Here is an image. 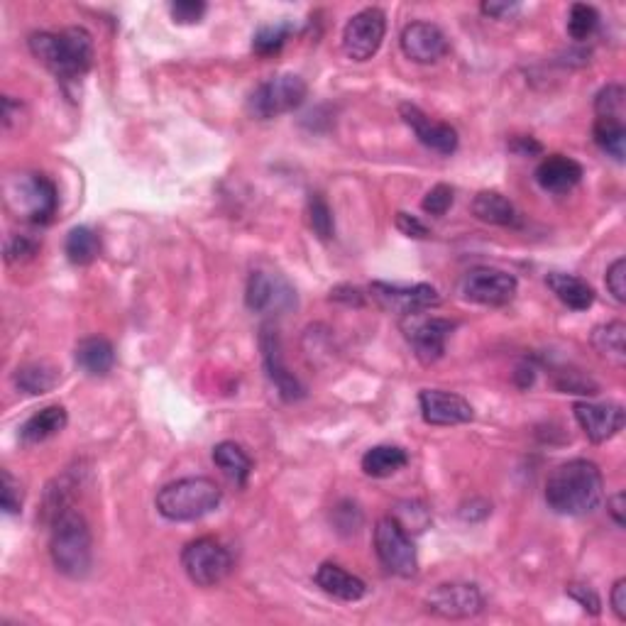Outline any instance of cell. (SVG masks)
Returning <instances> with one entry per match:
<instances>
[{
	"label": "cell",
	"instance_id": "cell-1",
	"mask_svg": "<svg viewBox=\"0 0 626 626\" xmlns=\"http://www.w3.org/2000/svg\"><path fill=\"white\" fill-rule=\"evenodd\" d=\"M604 497L602 472L592 460H568L551 472L546 502L556 514L585 516L600 507Z\"/></svg>",
	"mask_w": 626,
	"mask_h": 626
},
{
	"label": "cell",
	"instance_id": "cell-2",
	"mask_svg": "<svg viewBox=\"0 0 626 626\" xmlns=\"http://www.w3.org/2000/svg\"><path fill=\"white\" fill-rule=\"evenodd\" d=\"M30 52L57 79L74 81L93 67V37L84 27H67L62 32H35L30 35Z\"/></svg>",
	"mask_w": 626,
	"mask_h": 626
},
{
	"label": "cell",
	"instance_id": "cell-3",
	"mask_svg": "<svg viewBox=\"0 0 626 626\" xmlns=\"http://www.w3.org/2000/svg\"><path fill=\"white\" fill-rule=\"evenodd\" d=\"M49 556L54 568L71 580H81L91 573L93 565V538L86 519L67 507L52 521L49 536Z\"/></svg>",
	"mask_w": 626,
	"mask_h": 626
},
{
	"label": "cell",
	"instance_id": "cell-4",
	"mask_svg": "<svg viewBox=\"0 0 626 626\" xmlns=\"http://www.w3.org/2000/svg\"><path fill=\"white\" fill-rule=\"evenodd\" d=\"M223 492L208 477H184L157 492V512L169 521H196L216 512Z\"/></svg>",
	"mask_w": 626,
	"mask_h": 626
},
{
	"label": "cell",
	"instance_id": "cell-5",
	"mask_svg": "<svg viewBox=\"0 0 626 626\" xmlns=\"http://www.w3.org/2000/svg\"><path fill=\"white\" fill-rule=\"evenodd\" d=\"M309 96V86L299 74H277L262 81L247 98V113L255 120H272L296 111Z\"/></svg>",
	"mask_w": 626,
	"mask_h": 626
},
{
	"label": "cell",
	"instance_id": "cell-6",
	"mask_svg": "<svg viewBox=\"0 0 626 626\" xmlns=\"http://www.w3.org/2000/svg\"><path fill=\"white\" fill-rule=\"evenodd\" d=\"M8 206L25 221L45 225L57 213V186L45 174H23L18 181H8L5 186Z\"/></svg>",
	"mask_w": 626,
	"mask_h": 626
},
{
	"label": "cell",
	"instance_id": "cell-7",
	"mask_svg": "<svg viewBox=\"0 0 626 626\" xmlns=\"http://www.w3.org/2000/svg\"><path fill=\"white\" fill-rule=\"evenodd\" d=\"M181 565L194 585L216 587L233 573V556L216 538H196L181 553Z\"/></svg>",
	"mask_w": 626,
	"mask_h": 626
},
{
	"label": "cell",
	"instance_id": "cell-8",
	"mask_svg": "<svg viewBox=\"0 0 626 626\" xmlns=\"http://www.w3.org/2000/svg\"><path fill=\"white\" fill-rule=\"evenodd\" d=\"M375 551L384 568L397 578L409 580L419 573V556H416L414 541L392 516L377 521Z\"/></svg>",
	"mask_w": 626,
	"mask_h": 626
},
{
	"label": "cell",
	"instance_id": "cell-9",
	"mask_svg": "<svg viewBox=\"0 0 626 626\" xmlns=\"http://www.w3.org/2000/svg\"><path fill=\"white\" fill-rule=\"evenodd\" d=\"M424 607L433 617L460 622V619L477 617L485 609V597L480 587L472 582H443L428 592Z\"/></svg>",
	"mask_w": 626,
	"mask_h": 626
},
{
	"label": "cell",
	"instance_id": "cell-10",
	"mask_svg": "<svg viewBox=\"0 0 626 626\" xmlns=\"http://www.w3.org/2000/svg\"><path fill=\"white\" fill-rule=\"evenodd\" d=\"M519 282L514 274L494 267H475L460 279L463 299L480 306H507L516 296Z\"/></svg>",
	"mask_w": 626,
	"mask_h": 626
},
{
	"label": "cell",
	"instance_id": "cell-11",
	"mask_svg": "<svg viewBox=\"0 0 626 626\" xmlns=\"http://www.w3.org/2000/svg\"><path fill=\"white\" fill-rule=\"evenodd\" d=\"M387 35V18L380 8H365L348 20L343 30V52L353 62H367L380 52Z\"/></svg>",
	"mask_w": 626,
	"mask_h": 626
},
{
	"label": "cell",
	"instance_id": "cell-12",
	"mask_svg": "<svg viewBox=\"0 0 626 626\" xmlns=\"http://www.w3.org/2000/svg\"><path fill=\"white\" fill-rule=\"evenodd\" d=\"M370 294L384 311L399 313V316H414L441 304V296L431 284H389L372 282Z\"/></svg>",
	"mask_w": 626,
	"mask_h": 626
},
{
	"label": "cell",
	"instance_id": "cell-13",
	"mask_svg": "<svg viewBox=\"0 0 626 626\" xmlns=\"http://www.w3.org/2000/svg\"><path fill=\"white\" fill-rule=\"evenodd\" d=\"M245 304L255 313H282L296 306V291L282 274L257 269L247 279Z\"/></svg>",
	"mask_w": 626,
	"mask_h": 626
},
{
	"label": "cell",
	"instance_id": "cell-14",
	"mask_svg": "<svg viewBox=\"0 0 626 626\" xmlns=\"http://www.w3.org/2000/svg\"><path fill=\"white\" fill-rule=\"evenodd\" d=\"M411 318V328H406V338H409L411 348H414L416 360L421 365H433L446 355V343L450 333L455 331V323L448 318L428 316L421 318V313H414Z\"/></svg>",
	"mask_w": 626,
	"mask_h": 626
},
{
	"label": "cell",
	"instance_id": "cell-15",
	"mask_svg": "<svg viewBox=\"0 0 626 626\" xmlns=\"http://www.w3.org/2000/svg\"><path fill=\"white\" fill-rule=\"evenodd\" d=\"M260 350H262V362H265L269 382L277 387L279 397H282L284 402H299V399H304L306 397L304 384H301L299 377H296L294 372H289V367L284 365L282 340H279L277 328L262 326Z\"/></svg>",
	"mask_w": 626,
	"mask_h": 626
},
{
	"label": "cell",
	"instance_id": "cell-16",
	"mask_svg": "<svg viewBox=\"0 0 626 626\" xmlns=\"http://www.w3.org/2000/svg\"><path fill=\"white\" fill-rule=\"evenodd\" d=\"M419 406L421 416L431 426H460L475 419L468 399L455 392H443V389H424L419 394Z\"/></svg>",
	"mask_w": 626,
	"mask_h": 626
},
{
	"label": "cell",
	"instance_id": "cell-17",
	"mask_svg": "<svg viewBox=\"0 0 626 626\" xmlns=\"http://www.w3.org/2000/svg\"><path fill=\"white\" fill-rule=\"evenodd\" d=\"M399 115H402L404 123L414 130V135L419 137L421 145L428 147V150L438 152L443 157H450L458 150V133L448 123L431 120L421 108L411 106V103H402L399 106Z\"/></svg>",
	"mask_w": 626,
	"mask_h": 626
},
{
	"label": "cell",
	"instance_id": "cell-18",
	"mask_svg": "<svg viewBox=\"0 0 626 626\" xmlns=\"http://www.w3.org/2000/svg\"><path fill=\"white\" fill-rule=\"evenodd\" d=\"M446 32L433 23H411L402 32V52L416 64H433L448 54Z\"/></svg>",
	"mask_w": 626,
	"mask_h": 626
},
{
	"label": "cell",
	"instance_id": "cell-19",
	"mask_svg": "<svg viewBox=\"0 0 626 626\" xmlns=\"http://www.w3.org/2000/svg\"><path fill=\"white\" fill-rule=\"evenodd\" d=\"M575 419L585 436L592 443H604L609 438L617 436L624 428V409L619 404H592V402H578L573 406Z\"/></svg>",
	"mask_w": 626,
	"mask_h": 626
},
{
	"label": "cell",
	"instance_id": "cell-20",
	"mask_svg": "<svg viewBox=\"0 0 626 626\" xmlns=\"http://www.w3.org/2000/svg\"><path fill=\"white\" fill-rule=\"evenodd\" d=\"M536 181L551 194H565L582 181V167L565 155H551L536 167Z\"/></svg>",
	"mask_w": 626,
	"mask_h": 626
},
{
	"label": "cell",
	"instance_id": "cell-21",
	"mask_svg": "<svg viewBox=\"0 0 626 626\" xmlns=\"http://www.w3.org/2000/svg\"><path fill=\"white\" fill-rule=\"evenodd\" d=\"M316 585L340 602H360L367 595V582L336 563H323L316 570Z\"/></svg>",
	"mask_w": 626,
	"mask_h": 626
},
{
	"label": "cell",
	"instance_id": "cell-22",
	"mask_svg": "<svg viewBox=\"0 0 626 626\" xmlns=\"http://www.w3.org/2000/svg\"><path fill=\"white\" fill-rule=\"evenodd\" d=\"M69 424V414L64 406L52 404L40 409L37 414H32L30 419L20 426V443L23 446H37V443H45L57 433H62Z\"/></svg>",
	"mask_w": 626,
	"mask_h": 626
},
{
	"label": "cell",
	"instance_id": "cell-23",
	"mask_svg": "<svg viewBox=\"0 0 626 626\" xmlns=\"http://www.w3.org/2000/svg\"><path fill=\"white\" fill-rule=\"evenodd\" d=\"M74 358H76V365H79L86 375L106 377L115 365V350L108 338L91 336V338L79 340Z\"/></svg>",
	"mask_w": 626,
	"mask_h": 626
},
{
	"label": "cell",
	"instance_id": "cell-24",
	"mask_svg": "<svg viewBox=\"0 0 626 626\" xmlns=\"http://www.w3.org/2000/svg\"><path fill=\"white\" fill-rule=\"evenodd\" d=\"M546 284L548 289L558 296V301H563L568 309L587 311L595 304V289H592L585 279L575 277V274L551 272L546 277Z\"/></svg>",
	"mask_w": 626,
	"mask_h": 626
},
{
	"label": "cell",
	"instance_id": "cell-25",
	"mask_svg": "<svg viewBox=\"0 0 626 626\" xmlns=\"http://www.w3.org/2000/svg\"><path fill=\"white\" fill-rule=\"evenodd\" d=\"M472 213H475L477 221L499 225V228H514V225H519V211L499 191H480L475 196V201H472Z\"/></svg>",
	"mask_w": 626,
	"mask_h": 626
},
{
	"label": "cell",
	"instance_id": "cell-26",
	"mask_svg": "<svg viewBox=\"0 0 626 626\" xmlns=\"http://www.w3.org/2000/svg\"><path fill=\"white\" fill-rule=\"evenodd\" d=\"M213 463H216L218 470L238 487H245L252 475L250 455L233 441H223L213 448Z\"/></svg>",
	"mask_w": 626,
	"mask_h": 626
},
{
	"label": "cell",
	"instance_id": "cell-27",
	"mask_svg": "<svg viewBox=\"0 0 626 626\" xmlns=\"http://www.w3.org/2000/svg\"><path fill=\"white\" fill-rule=\"evenodd\" d=\"M409 463V455L399 446H375L362 455V472L367 477H392Z\"/></svg>",
	"mask_w": 626,
	"mask_h": 626
},
{
	"label": "cell",
	"instance_id": "cell-28",
	"mask_svg": "<svg viewBox=\"0 0 626 626\" xmlns=\"http://www.w3.org/2000/svg\"><path fill=\"white\" fill-rule=\"evenodd\" d=\"M592 348L614 365L626 362V326L622 321H609L592 331Z\"/></svg>",
	"mask_w": 626,
	"mask_h": 626
},
{
	"label": "cell",
	"instance_id": "cell-29",
	"mask_svg": "<svg viewBox=\"0 0 626 626\" xmlns=\"http://www.w3.org/2000/svg\"><path fill=\"white\" fill-rule=\"evenodd\" d=\"M15 384L25 394H47L59 384V372L49 362H27L15 372Z\"/></svg>",
	"mask_w": 626,
	"mask_h": 626
},
{
	"label": "cell",
	"instance_id": "cell-30",
	"mask_svg": "<svg viewBox=\"0 0 626 626\" xmlns=\"http://www.w3.org/2000/svg\"><path fill=\"white\" fill-rule=\"evenodd\" d=\"M592 135H595L597 147H600L602 152H607V155L617 159V162H624V155H626L624 120L597 118L595 128H592Z\"/></svg>",
	"mask_w": 626,
	"mask_h": 626
},
{
	"label": "cell",
	"instance_id": "cell-31",
	"mask_svg": "<svg viewBox=\"0 0 626 626\" xmlns=\"http://www.w3.org/2000/svg\"><path fill=\"white\" fill-rule=\"evenodd\" d=\"M98 250H101V243H98V235L93 233L86 225H79V228H71L67 235V243H64V252H67L71 265H91L98 257Z\"/></svg>",
	"mask_w": 626,
	"mask_h": 626
},
{
	"label": "cell",
	"instance_id": "cell-32",
	"mask_svg": "<svg viewBox=\"0 0 626 626\" xmlns=\"http://www.w3.org/2000/svg\"><path fill=\"white\" fill-rule=\"evenodd\" d=\"M392 519L402 526L406 534L414 536V534H424V531L428 529V524H431V512H428V507L424 502H416V499H402V502L394 504Z\"/></svg>",
	"mask_w": 626,
	"mask_h": 626
},
{
	"label": "cell",
	"instance_id": "cell-33",
	"mask_svg": "<svg viewBox=\"0 0 626 626\" xmlns=\"http://www.w3.org/2000/svg\"><path fill=\"white\" fill-rule=\"evenodd\" d=\"M296 27L287 23H277V25H265L255 32L252 37V52L260 54V57H272V54L282 52V47L287 45L289 35L294 32Z\"/></svg>",
	"mask_w": 626,
	"mask_h": 626
},
{
	"label": "cell",
	"instance_id": "cell-34",
	"mask_svg": "<svg viewBox=\"0 0 626 626\" xmlns=\"http://www.w3.org/2000/svg\"><path fill=\"white\" fill-rule=\"evenodd\" d=\"M597 25H600V13H597L592 5L585 3H575L570 8L568 15V35L573 37L575 42H585L595 35Z\"/></svg>",
	"mask_w": 626,
	"mask_h": 626
},
{
	"label": "cell",
	"instance_id": "cell-35",
	"mask_svg": "<svg viewBox=\"0 0 626 626\" xmlns=\"http://www.w3.org/2000/svg\"><path fill=\"white\" fill-rule=\"evenodd\" d=\"M309 225L313 233L321 240H331L336 235V221H333V211L328 201L321 194L309 196Z\"/></svg>",
	"mask_w": 626,
	"mask_h": 626
},
{
	"label": "cell",
	"instance_id": "cell-36",
	"mask_svg": "<svg viewBox=\"0 0 626 626\" xmlns=\"http://www.w3.org/2000/svg\"><path fill=\"white\" fill-rule=\"evenodd\" d=\"M624 98L626 91L619 84H609L597 93L595 111L597 118H619L624 120Z\"/></svg>",
	"mask_w": 626,
	"mask_h": 626
},
{
	"label": "cell",
	"instance_id": "cell-37",
	"mask_svg": "<svg viewBox=\"0 0 626 626\" xmlns=\"http://www.w3.org/2000/svg\"><path fill=\"white\" fill-rule=\"evenodd\" d=\"M455 201V194L453 189H450L448 184H436L431 191L424 196V201H421V208L428 213V216H446V213L450 211V206H453Z\"/></svg>",
	"mask_w": 626,
	"mask_h": 626
},
{
	"label": "cell",
	"instance_id": "cell-38",
	"mask_svg": "<svg viewBox=\"0 0 626 626\" xmlns=\"http://www.w3.org/2000/svg\"><path fill=\"white\" fill-rule=\"evenodd\" d=\"M0 504L5 514L23 512V487L10 475V470H3V485H0Z\"/></svg>",
	"mask_w": 626,
	"mask_h": 626
},
{
	"label": "cell",
	"instance_id": "cell-39",
	"mask_svg": "<svg viewBox=\"0 0 626 626\" xmlns=\"http://www.w3.org/2000/svg\"><path fill=\"white\" fill-rule=\"evenodd\" d=\"M206 10H208V5L201 3V0H177V3L169 5V13H172L174 23H179V25L201 23Z\"/></svg>",
	"mask_w": 626,
	"mask_h": 626
},
{
	"label": "cell",
	"instance_id": "cell-40",
	"mask_svg": "<svg viewBox=\"0 0 626 626\" xmlns=\"http://www.w3.org/2000/svg\"><path fill=\"white\" fill-rule=\"evenodd\" d=\"M37 247H40V243L32 240L30 235H10L8 243H5V260L8 262L27 260V257L35 255Z\"/></svg>",
	"mask_w": 626,
	"mask_h": 626
},
{
	"label": "cell",
	"instance_id": "cell-41",
	"mask_svg": "<svg viewBox=\"0 0 626 626\" xmlns=\"http://www.w3.org/2000/svg\"><path fill=\"white\" fill-rule=\"evenodd\" d=\"M565 592H568V595L573 597V600L578 602L585 612H590L592 617H600V612H602L600 595H597L590 585H578V582H573V585H568V590Z\"/></svg>",
	"mask_w": 626,
	"mask_h": 626
},
{
	"label": "cell",
	"instance_id": "cell-42",
	"mask_svg": "<svg viewBox=\"0 0 626 626\" xmlns=\"http://www.w3.org/2000/svg\"><path fill=\"white\" fill-rule=\"evenodd\" d=\"M607 289L619 304L626 301V262L619 257L617 262H612V267L607 269Z\"/></svg>",
	"mask_w": 626,
	"mask_h": 626
},
{
	"label": "cell",
	"instance_id": "cell-43",
	"mask_svg": "<svg viewBox=\"0 0 626 626\" xmlns=\"http://www.w3.org/2000/svg\"><path fill=\"white\" fill-rule=\"evenodd\" d=\"M558 389L570 394H597V384L590 377H582L578 372H563V377H558Z\"/></svg>",
	"mask_w": 626,
	"mask_h": 626
},
{
	"label": "cell",
	"instance_id": "cell-44",
	"mask_svg": "<svg viewBox=\"0 0 626 626\" xmlns=\"http://www.w3.org/2000/svg\"><path fill=\"white\" fill-rule=\"evenodd\" d=\"M394 225H397L399 233L409 235V238H416V240H424L431 235V230H428V225L424 221H419L416 216H411V213H404L399 211L397 218H394Z\"/></svg>",
	"mask_w": 626,
	"mask_h": 626
},
{
	"label": "cell",
	"instance_id": "cell-45",
	"mask_svg": "<svg viewBox=\"0 0 626 626\" xmlns=\"http://www.w3.org/2000/svg\"><path fill=\"white\" fill-rule=\"evenodd\" d=\"M338 509L345 514V521H340V524H336L340 534H355V531H358L360 526H362V514H360L358 504L343 502V504H338Z\"/></svg>",
	"mask_w": 626,
	"mask_h": 626
},
{
	"label": "cell",
	"instance_id": "cell-46",
	"mask_svg": "<svg viewBox=\"0 0 626 626\" xmlns=\"http://www.w3.org/2000/svg\"><path fill=\"white\" fill-rule=\"evenodd\" d=\"M509 150L519 157H534V155H541L543 147H541V142L534 140V137L521 135V137H514V140H509Z\"/></svg>",
	"mask_w": 626,
	"mask_h": 626
},
{
	"label": "cell",
	"instance_id": "cell-47",
	"mask_svg": "<svg viewBox=\"0 0 626 626\" xmlns=\"http://www.w3.org/2000/svg\"><path fill=\"white\" fill-rule=\"evenodd\" d=\"M492 512V504H487L485 499H470V502H465L463 507H460V516H463L465 521H480L485 519V516H490Z\"/></svg>",
	"mask_w": 626,
	"mask_h": 626
},
{
	"label": "cell",
	"instance_id": "cell-48",
	"mask_svg": "<svg viewBox=\"0 0 626 626\" xmlns=\"http://www.w3.org/2000/svg\"><path fill=\"white\" fill-rule=\"evenodd\" d=\"M482 13L494 20H509L519 13V3H482Z\"/></svg>",
	"mask_w": 626,
	"mask_h": 626
},
{
	"label": "cell",
	"instance_id": "cell-49",
	"mask_svg": "<svg viewBox=\"0 0 626 626\" xmlns=\"http://www.w3.org/2000/svg\"><path fill=\"white\" fill-rule=\"evenodd\" d=\"M331 301H340V304L345 306H362L365 304V296H362L360 289L355 287H336L331 289Z\"/></svg>",
	"mask_w": 626,
	"mask_h": 626
},
{
	"label": "cell",
	"instance_id": "cell-50",
	"mask_svg": "<svg viewBox=\"0 0 626 626\" xmlns=\"http://www.w3.org/2000/svg\"><path fill=\"white\" fill-rule=\"evenodd\" d=\"M609 600H612V609L614 614H617L622 622H626V580L619 578L617 582H614L612 587V595H609Z\"/></svg>",
	"mask_w": 626,
	"mask_h": 626
},
{
	"label": "cell",
	"instance_id": "cell-51",
	"mask_svg": "<svg viewBox=\"0 0 626 626\" xmlns=\"http://www.w3.org/2000/svg\"><path fill=\"white\" fill-rule=\"evenodd\" d=\"M607 509H609V514H612V519L617 521V526L626 524V519H624V509H626L624 492H617V494H614V497H609Z\"/></svg>",
	"mask_w": 626,
	"mask_h": 626
}]
</instances>
